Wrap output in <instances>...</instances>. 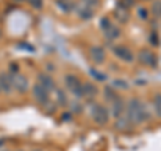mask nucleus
Here are the masks:
<instances>
[{"mask_svg":"<svg viewBox=\"0 0 161 151\" xmlns=\"http://www.w3.org/2000/svg\"><path fill=\"white\" fill-rule=\"evenodd\" d=\"M133 126V123L128 119V117H118L115 120V128L119 130V131H124V130H129Z\"/></svg>","mask_w":161,"mask_h":151,"instance_id":"ddd939ff","label":"nucleus"},{"mask_svg":"<svg viewBox=\"0 0 161 151\" xmlns=\"http://www.w3.org/2000/svg\"><path fill=\"white\" fill-rule=\"evenodd\" d=\"M137 13H138V16H140V19H142V20H145V19H148V12H147V9H145V8H138V11H137Z\"/></svg>","mask_w":161,"mask_h":151,"instance_id":"bb28decb","label":"nucleus"},{"mask_svg":"<svg viewBox=\"0 0 161 151\" xmlns=\"http://www.w3.org/2000/svg\"><path fill=\"white\" fill-rule=\"evenodd\" d=\"M138 60L141 64L148 66L150 68L157 67V58H156V55L152 51H149V49H141L138 54Z\"/></svg>","mask_w":161,"mask_h":151,"instance_id":"423d86ee","label":"nucleus"},{"mask_svg":"<svg viewBox=\"0 0 161 151\" xmlns=\"http://www.w3.org/2000/svg\"><path fill=\"white\" fill-rule=\"evenodd\" d=\"M113 52H114V55L117 58H119L121 60H124V62H126V63H132L133 59H134L133 52L125 46H115V47H113Z\"/></svg>","mask_w":161,"mask_h":151,"instance_id":"0eeeda50","label":"nucleus"},{"mask_svg":"<svg viewBox=\"0 0 161 151\" xmlns=\"http://www.w3.org/2000/svg\"><path fill=\"white\" fill-rule=\"evenodd\" d=\"M9 79H11L12 88L19 94H26L30 88V82L24 75L19 72H9Z\"/></svg>","mask_w":161,"mask_h":151,"instance_id":"f03ea898","label":"nucleus"},{"mask_svg":"<svg viewBox=\"0 0 161 151\" xmlns=\"http://www.w3.org/2000/svg\"><path fill=\"white\" fill-rule=\"evenodd\" d=\"M32 151H40V150H32Z\"/></svg>","mask_w":161,"mask_h":151,"instance_id":"c756f323","label":"nucleus"},{"mask_svg":"<svg viewBox=\"0 0 161 151\" xmlns=\"http://www.w3.org/2000/svg\"><path fill=\"white\" fill-rule=\"evenodd\" d=\"M126 117L133 124H141L142 122L149 119V112H148L147 106L141 102L140 99L134 98L129 100Z\"/></svg>","mask_w":161,"mask_h":151,"instance_id":"f257e3e1","label":"nucleus"},{"mask_svg":"<svg viewBox=\"0 0 161 151\" xmlns=\"http://www.w3.org/2000/svg\"><path fill=\"white\" fill-rule=\"evenodd\" d=\"M32 95H34V99L40 104V106H46L50 102V92L47 91L43 86H40L38 82L36 84L32 87Z\"/></svg>","mask_w":161,"mask_h":151,"instance_id":"39448f33","label":"nucleus"},{"mask_svg":"<svg viewBox=\"0 0 161 151\" xmlns=\"http://www.w3.org/2000/svg\"><path fill=\"white\" fill-rule=\"evenodd\" d=\"M62 118H63V120H70L71 119V114H63Z\"/></svg>","mask_w":161,"mask_h":151,"instance_id":"c85d7f7f","label":"nucleus"},{"mask_svg":"<svg viewBox=\"0 0 161 151\" xmlns=\"http://www.w3.org/2000/svg\"><path fill=\"white\" fill-rule=\"evenodd\" d=\"M90 114H92L93 120L99 126H105L109 122V111L101 104H94L90 108Z\"/></svg>","mask_w":161,"mask_h":151,"instance_id":"7ed1b4c3","label":"nucleus"},{"mask_svg":"<svg viewBox=\"0 0 161 151\" xmlns=\"http://www.w3.org/2000/svg\"><path fill=\"white\" fill-rule=\"evenodd\" d=\"M14 91L9 74H0V92L4 94H11Z\"/></svg>","mask_w":161,"mask_h":151,"instance_id":"9b49d317","label":"nucleus"},{"mask_svg":"<svg viewBox=\"0 0 161 151\" xmlns=\"http://www.w3.org/2000/svg\"><path fill=\"white\" fill-rule=\"evenodd\" d=\"M90 74L93 75V78L99 80V82H103V80H106V75L102 74V72H99V71H97V70H94V68H90Z\"/></svg>","mask_w":161,"mask_h":151,"instance_id":"4be33fe9","label":"nucleus"},{"mask_svg":"<svg viewBox=\"0 0 161 151\" xmlns=\"http://www.w3.org/2000/svg\"><path fill=\"white\" fill-rule=\"evenodd\" d=\"M97 94H98V88H97V86L93 84V83H83L82 84V95H83V98H87V99H93L97 96Z\"/></svg>","mask_w":161,"mask_h":151,"instance_id":"f8f14e48","label":"nucleus"},{"mask_svg":"<svg viewBox=\"0 0 161 151\" xmlns=\"http://www.w3.org/2000/svg\"><path fill=\"white\" fill-rule=\"evenodd\" d=\"M78 15H79V18H80V19H83V20H89V19H92V18H93L94 12H93V8H92V7L85 6L83 8H80V9H79Z\"/></svg>","mask_w":161,"mask_h":151,"instance_id":"2eb2a0df","label":"nucleus"},{"mask_svg":"<svg viewBox=\"0 0 161 151\" xmlns=\"http://www.w3.org/2000/svg\"><path fill=\"white\" fill-rule=\"evenodd\" d=\"M103 96H105V99H106L108 102H113V100L117 98V94L114 92L112 86H106V87L103 88Z\"/></svg>","mask_w":161,"mask_h":151,"instance_id":"dca6fc26","label":"nucleus"},{"mask_svg":"<svg viewBox=\"0 0 161 151\" xmlns=\"http://www.w3.org/2000/svg\"><path fill=\"white\" fill-rule=\"evenodd\" d=\"M70 107H71V111L77 112V114H79V112L83 111V106L79 104V103H77V102H71V103H70Z\"/></svg>","mask_w":161,"mask_h":151,"instance_id":"5701e85b","label":"nucleus"},{"mask_svg":"<svg viewBox=\"0 0 161 151\" xmlns=\"http://www.w3.org/2000/svg\"><path fill=\"white\" fill-rule=\"evenodd\" d=\"M64 83H66V87L70 90V92H71L75 98H83L82 95V84H80V80L75 76L73 74H69L66 75V78H64Z\"/></svg>","mask_w":161,"mask_h":151,"instance_id":"20e7f679","label":"nucleus"},{"mask_svg":"<svg viewBox=\"0 0 161 151\" xmlns=\"http://www.w3.org/2000/svg\"><path fill=\"white\" fill-rule=\"evenodd\" d=\"M82 2L85 3V6H87V7H95V6H98V0H82Z\"/></svg>","mask_w":161,"mask_h":151,"instance_id":"cd10ccee","label":"nucleus"},{"mask_svg":"<svg viewBox=\"0 0 161 151\" xmlns=\"http://www.w3.org/2000/svg\"><path fill=\"white\" fill-rule=\"evenodd\" d=\"M124 108H125L124 100L117 96V98H115L113 102H112V108H110V112H112L113 118L117 119L118 117H121V115H122V112H124Z\"/></svg>","mask_w":161,"mask_h":151,"instance_id":"9d476101","label":"nucleus"},{"mask_svg":"<svg viewBox=\"0 0 161 151\" xmlns=\"http://www.w3.org/2000/svg\"><path fill=\"white\" fill-rule=\"evenodd\" d=\"M114 15H115V18H117L121 23H126L129 20V13H128L126 9L117 8V9H115V12H114Z\"/></svg>","mask_w":161,"mask_h":151,"instance_id":"a211bd4d","label":"nucleus"},{"mask_svg":"<svg viewBox=\"0 0 161 151\" xmlns=\"http://www.w3.org/2000/svg\"><path fill=\"white\" fill-rule=\"evenodd\" d=\"M38 83L40 86H43L48 92H51V91L55 90V82H54V79L51 78V75L50 74H44V72L39 74L38 75Z\"/></svg>","mask_w":161,"mask_h":151,"instance_id":"6e6552de","label":"nucleus"},{"mask_svg":"<svg viewBox=\"0 0 161 151\" xmlns=\"http://www.w3.org/2000/svg\"><path fill=\"white\" fill-rule=\"evenodd\" d=\"M149 42H150V44H152V46L157 47L158 44H160V40H158V36H157V34H156V32H152V34H150Z\"/></svg>","mask_w":161,"mask_h":151,"instance_id":"393cba45","label":"nucleus"},{"mask_svg":"<svg viewBox=\"0 0 161 151\" xmlns=\"http://www.w3.org/2000/svg\"><path fill=\"white\" fill-rule=\"evenodd\" d=\"M110 26H112V23L109 22L108 18H102V19L99 20V27L102 28V31H106V29H108Z\"/></svg>","mask_w":161,"mask_h":151,"instance_id":"b1692460","label":"nucleus"},{"mask_svg":"<svg viewBox=\"0 0 161 151\" xmlns=\"http://www.w3.org/2000/svg\"><path fill=\"white\" fill-rule=\"evenodd\" d=\"M90 58L94 63L101 64L105 62V58H106V54H105V49L99 46H94L90 48Z\"/></svg>","mask_w":161,"mask_h":151,"instance_id":"1a4fd4ad","label":"nucleus"},{"mask_svg":"<svg viewBox=\"0 0 161 151\" xmlns=\"http://www.w3.org/2000/svg\"><path fill=\"white\" fill-rule=\"evenodd\" d=\"M112 87L113 88H119V90H128V83L122 79H114L112 82Z\"/></svg>","mask_w":161,"mask_h":151,"instance_id":"aec40b11","label":"nucleus"},{"mask_svg":"<svg viewBox=\"0 0 161 151\" xmlns=\"http://www.w3.org/2000/svg\"><path fill=\"white\" fill-rule=\"evenodd\" d=\"M152 13L156 18H161V0H156L152 4Z\"/></svg>","mask_w":161,"mask_h":151,"instance_id":"412c9836","label":"nucleus"},{"mask_svg":"<svg viewBox=\"0 0 161 151\" xmlns=\"http://www.w3.org/2000/svg\"><path fill=\"white\" fill-rule=\"evenodd\" d=\"M55 91H57V102L59 106H66L67 104V96H66V94H64L63 90H58V88H55Z\"/></svg>","mask_w":161,"mask_h":151,"instance_id":"6ab92c4d","label":"nucleus"},{"mask_svg":"<svg viewBox=\"0 0 161 151\" xmlns=\"http://www.w3.org/2000/svg\"><path fill=\"white\" fill-rule=\"evenodd\" d=\"M105 32V36H106L109 40H114V39H117L119 35H121V31H119V28L118 27H115V26H110L106 31H103Z\"/></svg>","mask_w":161,"mask_h":151,"instance_id":"4468645a","label":"nucleus"},{"mask_svg":"<svg viewBox=\"0 0 161 151\" xmlns=\"http://www.w3.org/2000/svg\"><path fill=\"white\" fill-rule=\"evenodd\" d=\"M27 2L31 4V6L34 8H36V9H40L43 6V0H27Z\"/></svg>","mask_w":161,"mask_h":151,"instance_id":"a878e982","label":"nucleus"},{"mask_svg":"<svg viewBox=\"0 0 161 151\" xmlns=\"http://www.w3.org/2000/svg\"><path fill=\"white\" fill-rule=\"evenodd\" d=\"M153 108L158 118H161V94H156L153 98Z\"/></svg>","mask_w":161,"mask_h":151,"instance_id":"f3484780","label":"nucleus"}]
</instances>
